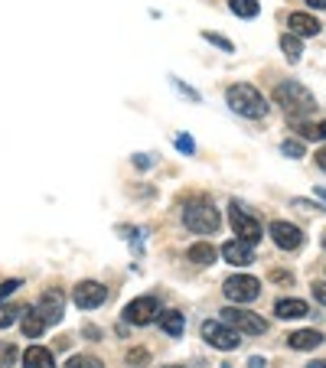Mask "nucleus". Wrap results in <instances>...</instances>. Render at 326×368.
<instances>
[{
  "label": "nucleus",
  "mask_w": 326,
  "mask_h": 368,
  "mask_svg": "<svg viewBox=\"0 0 326 368\" xmlns=\"http://www.w3.org/2000/svg\"><path fill=\"white\" fill-rule=\"evenodd\" d=\"M274 101L284 107V115L290 121H303L307 115H313V107H317V98H313L310 88H303L300 82H280L274 88Z\"/></svg>",
  "instance_id": "1"
},
{
  "label": "nucleus",
  "mask_w": 326,
  "mask_h": 368,
  "mask_svg": "<svg viewBox=\"0 0 326 368\" xmlns=\"http://www.w3.org/2000/svg\"><path fill=\"white\" fill-rule=\"evenodd\" d=\"M226 101H228V107H232L235 115L248 117V121H258V117L268 115V101H264V95L258 92L255 85H245V82L228 85Z\"/></svg>",
  "instance_id": "2"
},
{
  "label": "nucleus",
  "mask_w": 326,
  "mask_h": 368,
  "mask_svg": "<svg viewBox=\"0 0 326 368\" xmlns=\"http://www.w3.org/2000/svg\"><path fill=\"white\" fill-rule=\"evenodd\" d=\"M219 209L212 206L206 196H193L189 202H183V225L196 235H212L219 228Z\"/></svg>",
  "instance_id": "3"
},
{
  "label": "nucleus",
  "mask_w": 326,
  "mask_h": 368,
  "mask_svg": "<svg viewBox=\"0 0 326 368\" xmlns=\"http://www.w3.org/2000/svg\"><path fill=\"white\" fill-rule=\"evenodd\" d=\"M228 222H232V231H235V238L238 241H245V245H258L264 238V228H261V222H258L255 215H248L241 206H228Z\"/></svg>",
  "instance_id": "4"
},
{
  "label": "nucleus",
  "mask_w": 326,
  "mask_h": 368,
  "mask_svg": "<svg viewBox=\"0 0 326 368\" xmlns=\"http://www.w3.org/2000/svg\"><path fill=\"white\" fill-rule=\"evenodd\" d=\"M202 339L212 345V349H222V352H232L241 345V332L232 330L228 322L222 320H206L202 322Z\"/></svg>",
  "instance_id": "5"
},
{
  "label": "nucleus",
  "mask_w": 326,
  "mask_h": 368,
  "mask_svg": "<svg viewBox=\"0 0 326 368\" xmlns=\"http://www.w3.org/2000/svg\"><path fill=\"white\" fill-rule=\"evenodd\" d=\"M222 322H228L232 330L245 332V336H264V332H268V322H264L261 316L251 313V310H241V307L222 310Z\"/></svg>",
  "instance_id": "6"
},
{
  "label": "nucleus",
  "mask_w": 326,
  "mask_h": 368,
  "mask_svg": "<svg viewBox=\"0 0 326 368\" xmlns=\"http://www.w3.org/2000/svg\"><path fill=\"white\" fill-rule=\"evenodd\" d=\"M226 297L232 300V303H251V300L261 297V280H255L251 274H235L226 280Z\"/></svg>",
  "instance_id": "7"
},
{
  "label": "nucleus",
  "mask_w": 326,
  "mask_h": 368,
  "mask_svg": "<svg viewBox=\"0 0 326 368\" xmlns=\"http://www.w3.org/2000/svg\"><path fill=\"white\" fill-rule=\"evenodd\" d=\"M105 297H108V290H105V284H98V280H78L75 290H72V300H75L78 310H95L105 303Z\"/></svg>",
  "instance_id": "8"
},
{
  "label": "nucleus",
  "mask_w": 326,
  "mask_h": 368,
  "mask_svg": "<svg viewBox=\"0 0 326 368\" xmlns=\"http://www.w3.org/2000/svg\"><path fill=\"white\" fill-rule=\"evenodd\" d=\"M157 313H160L157 297H137V300H131V303L125 307V320L134 322V326H147V322H154Z\"/></svg>",
  "instance_id": "9"
},
{
  "label": "nucleus",
  "mask_w": 326,
  "mask_h": 368,
  "mask_svg": "<svg viewBox=\"0 0 326 368\" xmlns=\"http://www.w3.org/2000/svg\"><path fill=\"white\" fill-rule=\"evenodd\" d=\"M268 235H271V241L280 248V251H297V248L303 245V231L290 222H271Z\"/></svg>",
  "instance_id": "10"
},
{
  "label": "nucleus",
  "mask_w": 326,
  "mask_h": 368,
  "mask_svg": "<svg viewBox=\"0 0 326 368\" xmlns=\"http://www.w3.org/2000/svg\"><path fill=\"white\" fill-rule=\"evenodd\" d=\"M63 307H65L63 290H46L43 297H39V303H36V310L43 313V320H46V322H59V320H63Z\"/></svg>",
  "instance_id": "11"
},
{
  "label": "nucleus",
  "mask_w": 326,
  "mask_h": 368,
  "mask_svg": "<svg viewBox=\"0 0 326 368\" xmlns=\"http://www.w3.org/2000/svg\"><path fill=\"white\" fill-rule=\"evenodd\" d=\"M222 258H226L232 268H248L251 261H255V251H251V245H245V241H226L222 245Z\"/></svg>",
  "instance_id": "12"
},
{
  "label": "nucleus",
  "mask_w": 326,
  "mask_h": 368,
  "mask_svg": "<svg viewBox=\"0 0 326 368\" xmlns=\"http://www.w3.org/2000/svg\"><path fill=\"white\" fill-rule=\"evenodd\" d=\"M274 313L280 316V320H300V316L310 313V307H307V300H297V297H280L278 303H274Z\"/></svg>",
  "instance_id": "13"
},
{
  "label": "nucleus",
  "mask_w": 326,
  "mask_h": 368,
  "mask_svg": "<svg viewBox=\"0 0 326 368\" xmlns=\"http://www.w3.org/2000/svg\"><path fill=\"white\" fill-rule=\"evenodd\" d=\"M46 326H49V322L43 320V313H39L36 307H26V310H23L20 330H23V336H26V339H39L43 332H46Z\"/></svg>",
  "instance_id": "14"
},
{
  "label": "nucleus",
  "mask_w": 326,
  "mask_h": 368,
  "mask_svg": "<svg viewBox=\"0 0 326 368\" xmlns=\"http://www.w3.org/2000/svg\"><path fill=\"white\" fill-rule=\"evenodd\" d=\"M288 345L290 349H297V352H310V349H317V345H323V332L317 330H297L288 336Z\"/></svg>",
  "instance_id": "15"
},
{
  "label": "nucleus",
  "mask_w": 326,
  "mask_h": 368,
  "mask_svg": "<svg viewBox=\"0 0 326 368\" xmlns=\"http://www.w3.org/2000/svg\"><path fill=\"white\" fill-rule=\"evenodd\" d=\"M288 26H290L294 36H317V33H320L317 16H310V14H290L288 16Z\"/></svg>",
  "instance_id": "16"
},
{
  "label": "nucleus",
  "mask_w": 326,
  "mask_h": 368,
  "mask_svg": "<svg viewBox=\"0 0 326 368\" xmlns=\"http://www.w3.org/2000/svg\"><path fill=\"white\" fill-rule=\"evenodd\" d=\"M216 254H219V251L209 245V241H196V245L186 248V261H193V264H199V268H206V264L216 261Z\"/></svg>",
  "instance_id": "17"
},
{
  "label": "nucleus",
  "mask_w": 326,
  "mask_h": 368,
  "mask_svg": "<svg viewBox=\"0 0 326 368\" xmlns=\"http://www.w3.org/2000/svg\"><path fill=\"white\" fill-rule=\"evenodd\" d=\"M23 368H56V359H53L49 349L33 345V349H26V355H23Z\"/></svg>",
  "instance_id": "18"
},
{
  "label": "nucleus",
  "mask_w": 326,
  "mask_h": 368,
  "mask_svg": "<svg viewBox=\"0 0 326 368\" xmlns=\"http://www.w3.org/2000/svg\"><path fill=\"white\" fill-rule=\"evenodd\" d=\"M160 330L167 332V336H183V330H186V316L179 313V310H167V313H160Z\"/></svg>",
  "instance_id": "19"
},
{
  "label": "nucleus",
  "mask_w": 326,
  "mask_h": 368,
  "mask_svg": "<svg viewBox=\"0 0 326 368\" xmlns=\"http://www.w3.org/2000/svg\"><path fill=\"white\" fill-rule=\"evenodd\" d=\"M228 10H232L235 16H245V20H251V16H258L261 4H258V0H228Z\"/></svg>",
  "instance_id": "20"
},
{
  "label": "nucleus",
  "mask_w": 326,
  "mask_h": 368,
  "mask_svg": "<svg viewBox=\"0 0 326 368\" xmlns=\"http://www.w3.org/2000/svg\"><path fill=\"white\" fill-rule=\"evenodd\" d=\"M280 49H284V56H288V62H300L303 46H300V39H297L294 33H284V36H280Z\"/></svg>",
  "instance_id": "21"
},
{
  "label": "nucleus",
  "mask_w": 326,
  "mask_h": 368,
  "mask_svg": "<svg viewBox=\"0 0 326 368\" xmlns=\"http://www.w3.org/2000/svg\"><path fill=\"white\" fill-rule=\"evenodd\" d=\"M65 368H105V365H101V359H95V355H72V359L65 362Z\"/></svg>",
  "instance_id": "22"
},
{
  "label": "nucleus",
  "mask_w": 326,
  "mask_h": 368,
  "mask_svg": "<svg viewBox=\"0 0 326 368\" xmlns=\"http://www.w3.org/2000/svg\"><path fill=\"white\" fill-rule=\"evenodd\" d=\"M127 365L131 368H147L150 365V352L147 349H131V352H127Z\"/></svg>",
  "instance_id": "23"
},
{
  "label": "nucleus",
  "mask_w": 326,
  "mask_h": 368,
  "mask_svg": "<svg viewBox=\"0 0 326 368\" xmlns=\"http://www.w3.org/2000/svg\"><path fill=\"white\" fill-rule=\"evenodd\" d=\"M294 127L300 131L303 140H320V124H307V117H303V121H294Z\"/></svg>",
  "instance_id": "24"
},
{
  "label": "nucleus",
  "mask_w": 326,
  "mask_h": 368,
  "mask_svg": "<svg viewBox=\"0 0 326 368\" xmlns=\"http://www.w3.org/2000/svg\"><path fill=\"white\" fill-rule=\"evenodd\" d=\"M280 154H284V157H290V160H300V157H303V144H300V140H284V144H280Z\"/></svg>",
  "instance_id": "25"
},
{
  "label": "nucleus",
  "mask_w": 326,
  "mask_h": 368,
  "mask_svg": "<svg viewBox=\"0 0 326 368\" xmlns=\"http://www.w3.org/2000/svg\"><path fill=\"white\" fill-rule=\"evenodd\" d=\"M202 39H209L212 46H219V49H222V53H235V46H232V43H228L226 36H219V33H209V30H206V33H202Z\"/></svg>",
  "instance_id": "26"
},
{
  "label": "nucleus",
  "mask_w": 326,
  "mask_h": 368,
  "mask_svg": "<svg viewBox=\"0 0 326 368\" xmlns=\"http://www.w3.org/2000/svg\"><path fill=\"white\" fill-rule=\"evenodd\" d=\"M16 313H20L16 307H10V303H0V330H7L10 322H16Z\"/></svg>",
  "instance_id": "27"
},
{
  "label": "nucleus",
  "mask_w": 326,
  "mask_h": 368,
  "mask_svg": "<svg viewBox=\"0 0 326 368\" xmlns=\"http://www.w3.org/2000/svg\"><path fill=\"white\" fill-rule=\"evenodd\" d=\"M14 362H16V349H14L10 342H4V345H0V368H4V365H14Z\"/></svg>",
  "instance_id": "28"
},
{
  "label": "nucleus",
  "mask_w": 326,
  "mask_h": 368,
  "mask_svg": "<svg viewBox=\"0 0 326 368\" xmlns=\"http://www.w3.org/2000/svg\"><path fill=\"white\" fill-rule=\"evenodd\" d=\"M310 290H313V300H317V303H323V307H326V280H313V287H310Z\"/></svg>",
  "instance_id": "29"
},
{
  "label": "nucleus",
  "mask_w": 326,
  "mask_h": 368,
  "mask_svg": "<svg viewBox=\"0 0 326 368\" xmlns=\"http://www.w3.org/2000/svg\"><path fill=\"white\" fill-rule=\"evenodd\" d=\"M16 287H23V284H20V280H4V284H0V300L10 297V293H14Z\"/></svg>",
  "instance_id": "30"
},
{
  "label": "nucleus",
  "mask_w": 326,
  "mask_h": 368,
  "mask_svg": "<svg viewBox=\"0 0 326 368\" xmlns=\"http://www.w3.org/2000/svg\"><path fill=\"white\" fill-rule=\"evenodd\" d=\"M177 147H179V150H183V154H193V150H196L193 137H177Z\"/></svg>",
  "instance_id": "31"
},
{
  "label": "nucleus",
  "mask_w": 326,
  "mask_h": 368,
  "mask_svg": "<svg viewBox=\"0 0 326 368\" xmlns=\"http://www.w3.org/2000/svg\"><path fill=\"white\" fill-rule=\"evenodd\" d=\"M317 167L326 173V147H323V150H317Z\"/></svg>",
  "instance_id": "32"
},
{
  "label": "nucleus",
  "mask_w": 326,
  "mask_h": 368,
  "mask_svg": "<svg viewBox=\"0 0 326 368\" xmlns=\"http://www.w3.org/2000/svg\"><path fill=\"white\" fill-rule=\"evenodd\" d=\"M313 10H326V0H307Z\"/></svg>",
  "instance_id": "33"
},
{
  "label": "nucleus",
  "mask_w": 326,
  "mask_h": 368,
  "mask_svg": "<svg viewBox=\"0 0 326 368\" xmlns=\"http://www.w3.org/2000/svg\"><path fill=\"white\" fill-rule=\"evenodd\" d=\"M85 336H88V339H98V336H101V332H98V330H95V326H85Z\"/></svg>",
  "instance_id": "34"
},
{
  "label": "nucleus",
  "mask_w": 326,
  "mask_h": 368,
  "mask_svg": "<svg viewBox=\"0 0 326 368\" xmlns=\"http://www.w3.org/2000/svg\"><path fill=\"white\" fill-rule=\"evenodd\" d=\"M307 368H326V359H320V362H310Z\"/></svg>",
  "instance_id": "35"
},
{
  "label": "nucleus",
  "mask_w": 326,
  "mask_h": 368,
  "mask_svg": "<svg viewBox=\"0 0 326 368\" xmlns=\"http://www.w3.org/2000/svg\"><path fill=\"white\" fill-rule=\"evenodd\" d=\"M320 137H326V121H323V124H320Z\"/></svg>",
  "instance_id": "36"
},
{
  "label": "nucleus",
  "mask_w": 326,
  "mask_h": 368,
  "mask_svg": "<svg viewBox=\"0 0 326 368\" xmlns=\"http://www.w3.org/2000/svg\"><path fill=\"white\" fill-rule=\"evenodd\" d=\"M317 196H320V199H323V202H326V189H317Z\"/></svg>",
  "instance_id": "37"
},
{
  "label": "nucleus",
  "mask_w": 326,
  "mask_h": 368,
  "mask_svg": "<svg viewBox=\"0 0 326 368\" xmlns=\"http://www.w3.org/2000/svg\"><path fill=\"white\" fill-rule=\"evenodd\" d=\"M323 248H326V235H323Z\"/></svg>",
  "instance_id": "38"
}]
</instances>
